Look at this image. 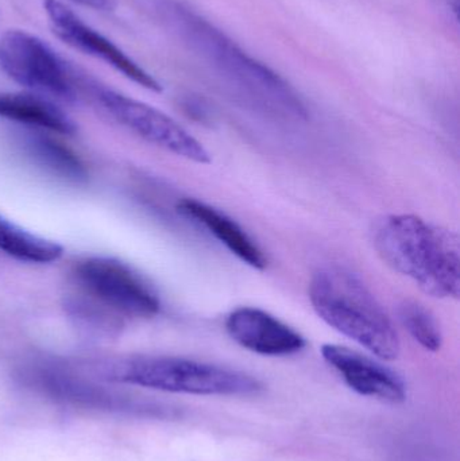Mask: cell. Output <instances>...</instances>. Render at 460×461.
Returning a JSON list of instances; mask_svg holds the SVG:
<instances>
[{"label": "cell", "mask_w": 460, "mask_h": 461, "mask_svg": "<svg viewBox=\"0 0 460 461\" xmlns=\"http://www.w3.org/2000/svg\"><path fill=\"white\" fill-rule=\"evenodd\" d=\"M0 118L53 134L77 131L75 122L61 108L37 94H0Z\"/></svg>", "instance_id": "obj_13"}, {"label": "cell", "mask_w": 460, "mask_h": 461, "mask_svg": "<svg viewBox=\"0 0 460 461\" xmlns=\"http://www.w3.org/2000/svg\"><path fill=\"white\" fill-rule=\"evenodd\" d=\"M0 67L19 86L41 96L73 102L83 86L84 76L45 41L24 30H10L0 38Z\"/></svg>", "instance_id": "obj_6"}, {"label": "cell", "mask_w": 460, "mask_h": 461, "mask_svg": "<svg viewBox=\"0 0 460 461\" xmlns=\"http://www.w3.org/2000/svg\"><path fill=\"white\" fill-rule=\"evenodd\" d=\"M442 13H445L451 21L459 22V0H434Z\"/></svg>", "instance_id": "obj_18"}, {"label": "cell", "mask_w": 460, "mask_h": 461, "mask_svg": "<svg viewBox=\"0 0 460 461\" xmlns=\"http://www.w3.org/2000/svg\"><path fill=\"white\" fill-rule=\"evenodd\" d=\"M0 251L22 262L46 265L61 259L64 247L29 232L0 215Z\"/></svg>", "instance_id": "obj_15"}, {"label": "cell", "mask_w": 460, "mask_h": 461, "mask_svg": "<svg viewBox=\"0 0 460 461\" xmlns=\"http://www.w3.org/2000/svg\"><path fill=\"white\" fill-rule=\"evenodd\" d=\"M21 379L38 394L80 411L130 419L173 420L181 416L177 406L110 389L61 368L49 366L27 367L22 371Z\"/></svg>", "instance_id": "obj_5"}, {"label": "cell", "mask_w": 460, "mask_h": 461, "mask_svg": "<svg viewBox=\"0 0 460 461\" xmlns=\"http://www.w3.org/2000/svg\"><path fill=\"white\" fill-rule=\"evenodd\" d=\"M73 2L92 10L104 11V13H110L118 7V0H73Z\"/></svg>", "instance_id": "obj_17"}, {"label": "cell", "mask_w": 460, "mask_h": 461, "mask_svg": "<svg viewBox=\"0 0 460 461\" xmlns=\"http://www.w3.org/2000/svg\"><path fill=\"white\" fill-rule=\"evenodd\" d=\"M399 319L413 340L424 349L437 352L442 348L443 335L437 317L418 301H404L399 308Z\"/></svg>", "instance_id": "obj_16"}, {"label": "cell", "mask_w": 460, "mask_h": 461, "mask_svg": "<svg viewBox=\"0 0 460 461\" xmlns=\"http://www.w3.org/2000/svg\"><path fill=\"white\" fill-rule=\"evenodd\" d=\"M110 381L175 394L248 397L264 392L256 376L234 368L176 357H135L104 366Z\"/></svg>", "instance_id": "obj_4"}, {"label": "cell", "mask_w": 460, "mask_h": 461, "mask_svg": "<svg viewBox=\"0 0 460 461\" xmlns=\"http://www.w3.org/2000/svg\"><path fill=\"white\" fill-rule=\"evenodd\" d=\"M49 24L54 34L70 48L102 59L124 77L134 81L149 91L161 92L162 86L150 73L146 72L131 57L127 56L113 41L100 34L86 24L75 11L59 0H45L43 3Z\"/></svg>", "instance_id": "obj_9"}, {"label": "cell", "mask_w": 460, "mask_h": 461, "mask_svg": "<svg viewBox=\"0 0 460 461\" xmlns=\"http://www.w3.org/2000/svg\"><path fill=\"white\" fill-rule=\"evenodd\" d=\"M224 327L238 346L262 357H291L307 347L302 333L273 314L251 306L232 311Z\"/></svg>", "instance_id": "obj_11"}, {"label": "cell", "mask_w": 460, "mask_h": 461, "mask_svg": "<svg viewBox=\"0 0 460 461\" xmlns=\"http://www.w3.org/2000/svg\"><path fill=\"white\" fill-rule=\"evenodd\" d=\"M375 249L386 265L435 298L460 294V244L453 230L420 216L392 215L378 224Z\"/></svg>", "instance_id": "obj_1"}, {"label": "cell", "mask_w": 460, "mask_h": 461, "mask_svg": "<svg viewBox=\"0 0 460 461\" xmlns=\"http://www.w3.org/2000/svg\"><path fill=\"white\" fill-rule=\"evenodd\" d=\"M164 10L188 42L246 94L270 110L291 118L307 119L304 103L277 73L248 56L226 35L188 8L175 3Z\"/></svg>", "instance_id": "obj_3"}, {"label": "cell", "mask_w": 460, "mask_h": 461, "mask_svg": "<svg viewBox=\"0 0 460 461\" xmlns=\"http://www.w3.org/2000/svg\"><path fill=\"white\" fill-rule=\"evenodd\" d=\"M316 314L329 327L383 360L399 357L396 328L380 301L353 271L339 266L321 268L310 285Z\"/></svg>", "instance_id": "obj_2"}, {"label": "cell", "mask_w": 460, "mask_h": 461, "mask_svg": "<svg viewBox=\"0 0 460 461\" xmlns=\"http://www.w3.org/2000/svg\"><path fill=\"white\" fill-rule=\"evenodd\" d=\"M321 357L356 394L388 403L407 400L404 379L378 360L339 344H324Z\"/></svg>", "instance_id": "obj_10"}, {"label": "cell", "mask_w": 460, "mask_h": 461, "mask_svg": "<svg viewBox=\"0 0 460 461\" xmlns=\"http://www.w3.org/2000/svg\"><path fill=\"white\" fill-rule=\"evenodd\" d=\"M73 276L92 301L116 313L151 319L161 311V301L150 285L113 258H86L76 265Z\"/></svg>", "instance_id": "obj_8"}, {"label": "cell", "mask_w": 460, "mask_h": 461, "mask_svg": "<svg viewBox=\"0 0 460 461\" xmlns=\"http://www.w3.org/2000/svg\"><path fill=\"white\" fill-rule=\"evenodd\" d=\"M22 145L29 158L54 177L73 184L88 180V170L83 161L54 138L42 132H32L23 138Z\"/></svg>", "instance_id": "obj_14"}, {"label": "cell", "mask_w": 460, "mask_h": 461, "mask_svg": "<svg viewBox=\"0 0 460 461\" xmlns=\"http://www.w3.org/2000/svg\"><path fill=\"white\" fill-rule=\"evenodd\" d=\"M83 92H89L113 118L148 142L188 161L210 164V153L203 143L167 113L86 77Z\"/></svg>", "instance_id": "obj_7"}, {"label": "cell", "mask_w": 460, "mask_h": 461, "mask_svg": "<svg viewBox=\"0 0 460 461\" xmlns=\"http://www.w3.org/2000/svg\"><path fill=\"white\" fill-rule=\"evenodd\" d=\"M177 211L189 221L207 230L208 233L246 265L256 270H265L267 267L269 260L261 247L226 213L194 199L178 202Z\"/></svg>", "instance_id": "obj_12"}]
</instances>
